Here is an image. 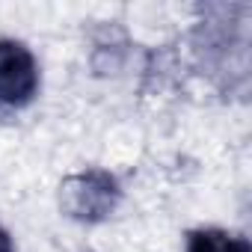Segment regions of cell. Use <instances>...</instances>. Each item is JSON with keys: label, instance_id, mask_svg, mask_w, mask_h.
<instances>
[{"label": "cell", "instance_id": "obj_3", "mask_svg": "<svg viewBox=\"0 0 252 252\" xmlns=\"http://www.w3.org/2000/svg\"><path fill=\"white\" fill-rule=\"evenodd\" d=\"M187 252H252L246 237L228 234L222 228H196L187 237Z\"/></svg>", "mask_w": 252, "mask_h": 252}, {"label": "cell", "instance_id": "obj_4", "mask_svg": "<svg viewBox=\"0 0 252 252\" xmlns=\"http://www.w3.org/2000/svg\"><path fill=\"white\" fill-rule=\"evenodd\" d=\"M0 252H15V243H12V234L0 225Z\"/></svg>", "mask_w": 252, "mask_h": 252}, {"label": "cell", "instance_id": "obj_1", "mask_svg": "<svg viewBox=\"0 0 252 252\" xmlns=\"http://www.w3.org/2000/svg\"><path fill=\"white\" fill-rule=\"evenodd\" d=\"M122 202V187L107 169H86L68 175L60 184V208L77 222H104L116 214Z\"/></svg>", "mask_w": 252, "mask_h": 252}, {"label": "cell", "instance_id": "obj_2", "mask_svg": "<svg viewBox=\"0 0 252 252\" xmlns=\"http://www.w3.org/2000/svg\"><path fill=\"white\" fill-rule=\"evenodd\" d=\"M39 89V68L27 45L0 39V104L24 107Z\"/></svg>", "mask_w": 252, "mask_h": 252}]
</instances>
